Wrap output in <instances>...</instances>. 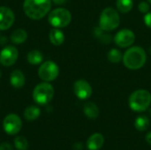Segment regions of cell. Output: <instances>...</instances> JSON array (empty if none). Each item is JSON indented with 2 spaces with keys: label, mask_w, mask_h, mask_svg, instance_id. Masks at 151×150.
<instances>
[{
  "label": "cell",
  "mask_w": 151,
  "mask_h": 150,
  "mask_svg": "<svg viewBox=\"0 0 151 150\" xmlns=\"http://www.w3.org/2000/svg\"><path fill=\"white\" fill-rule=\"evenodd\" d=\"M51 0H25L23 11L31 19H41L46 16L51 8Z\"/></svg>",
  "instance_id": "cell-1"
},
{
  "label": "cell",
  "mask_w": 151,
  "mask_h": 150,
  "mask_svg": "<svg viewBox=\"0 0 151 150\" xmlns=\"http://www.w3.org/2000/svg\"><path fill=\"white\" fill-rule=\"evenodd\" d=\"M124 65L130 70H138L144 66L147 61L146 51L140 46L129 47L123 54Z\"/></svg>",
  "instance_id": "cell-2"
},
{
  "label": "cell",
  "mask_w": 151,
  "mask_h": 150,
  "mask_svg": "<svg viewBox=\"0 0 151 150\" xmlns=\"http://www.w3.org/2000/svg\"><path fill=\"white\" fill-rule=\"evenodd\" d=\"M151 104V94L146 89L134 91L128 99V105L135 112H142L148 110Z\"/></svg>",
  "instance_id": "cell-3"
},
{
  "label": "cell",
  "mask_w": 151,
  "mask_h": 150,
  "mask_svg": "<svg viewBox=\"0 0 151 150\" xmlns=\"http://www.w3.org/2000/svg\"><path fill=\"white\" fill-rule=\"evenodd\" d=\"M120 24V16L117 9L113 7L104 8L99 17V27L106 32L113 31Z\"/></svg>",
  "instance_id": "cell-4"
},
{
  "label": "cell",
  "mask_w": 151,
  "mask_h": 150,
  "mask_svg": "<svg viewBox=\"0 0 151 150\" xmlns=\"http://www.w3.org/2000/svg\"><path fill=\"white\" fill-rule=\"evenodd\" d=\"M48 21L53 27L63 28L71 23L72 14L65 8H56L50 11Z\"/></svg>",
  "instance_id": "cell-5"
},
{
  "label": "cell",
  "mask_w": 151,
  "mask_h": 150,
  "mask_svg": "<svg viewBox=\"0 0 151 150\" xmlns=\"http://www.w3.org/2000/svg\"><path fill=\"white\" fill-rule=\"evenodd\" d=\"M54 96V88L50 82H42L38 84L33 90L34 101L40 104L45 105L49 103Z\"/></svg>",
  "instance_id": "cell-6"
},
{
  "label": "cell",
  "mask_w": 151,
  "mask_h": 150,
  "mask_svg": "<svg viewBox=\"0 0 151 150\" xmlns=\"http://www.w3.org/2000/svg\"><path fill=\"white\" fill-rule=\"evenodd\" d=\"M59 74V68L53 61H46L42 63L38 69L39 78L46 82L55 80Z\"/></svg>",
  "instance_id": "cell-7"
},
{
  "label": "cell",
  "mask_w": 151,
  "mask_h": 150,
  "mask_svg": "<svg viewBox=\"0 0 151 150\" xmlns=\"http://www.w3.org/2000/svg\"><path fill=\"white\" fill-rule=\"evenodd\" d=\"M113 42L119 48H129L135 42V34L132 30L124 28L117 32L113 37Z\"/></svg>",
  "instance_id": "cell-8"
},
{
  "label": "cell",
  "mask_w": 151,
  "mask_h": 150,
  "mask_svg": "<svg viewBox=\"0 0 151 150\" xmlns=\"http://www.w3.org/2000/svg\"><path fill=\"white\" fill-rule=\"evenodd\" d=\"M3 127L7 134L15 135L22 127V121L18 115L12 113L4 118L3 121Z\"/></svg>",
  "instance_id": "cell-9"
},
{
  "label": "cell",
  "mask_w": 151,
  "mask_h": 150,
  "mask_svg": "<svg viewBox=\"0 0 151 150\" xmlns=\"http://www.w3.org/2000/svg\"><path fill=\"white\" fill-rule=\"evenodd\" d=\"M19 51L16 47L9 45L0 52V64L4 66H12L18 59Z\"/></svg>",
  "instance_id": "cell-10"
},
{
  "label": "cell",
  "mask_w": 151,
  "mask_h": 150,
  "mask_svg": "<svg viewBox=\"0 0 151 150\" xmlns=\"http://www.w3.org/2000/svg\"><path fill=\"white\" fill-rule=\"evenodd\" d=\"M73 93L81 100L88 99L93 93L91 85L85 80H78L73 84Z\"/></svg>",
  "instance_id": "cell-11"
},
{
  "label": "cell",
  "mask_w": 151,
  "mask_h": 150,
  "mask_svg": "<svg viewBox=\"0 0 151 150\" xmlns=\"http://www.w3.org/2000/svg\"><path fill=\"white\" fill-rule=\"evenodd\" d=\"M14 20V12L7 6H0V30L9 29Z\"/></svg>",
  "instance_id": "cell-12"
},
{
  "label": "cell",
  "mask_w": 151,
  "mask_h": 150,
  "mask_svg": "<svg viewBox=\"0 0 151 150\" xmlns=\"http://www.w3.org/2000/svg\"><path fill=\"white\" fill-rule=\"evenodd\" d=\"M104 143V137L101 133L92 134L87 141V148L89 150H99Z\"/></svg>",
  "instance_id": "cell-13"
},
{
  "label": "cell",
  "mask_w": 151,
  "mask_h": 150,
  "mask_svg": "<svg viewBox=\"0 0 151 150\" xmlns=\"http://www.w3.org/2000/svg\"><path fill=\"white\" fill-rule=\"evenodd\" d=\"M10 83L15 88H21L26 83L24 73L20 70H14L10 75Z\"/></svg>",
  "instance_id": "cell-14"
},
{
  "label": "cell",
  "mask_w": 151,
  "mask_h": 150,
  "mask_svg": "<svg viewBox=\"0 0 151 150\" xmlns=\"http://www.w3.org/2000/svg\"><path fill=\"white\" fill-rule=\"evenodd\" d=\"M49 38L50 42L55 46H59L65 42V34L59 28H52L50 32Z\"/></svg>",
  "instance_id": "cell-15"
},
{
  "label": "cell",
  "mask_w": 151,
  "mask_h": 150,
  "mask_svg": "<svg viewBox=\"0 0 151 150\" xmlns=\"http://www.w3.org/2000/svg\"><path fill=\"white\" fill-rule=\"evenodd\" d=\"M83 112L86 117L90 119H96L99 116V108L98 106L92 102H88L83 107Z\"/></svg>",
  "instance_id": "cell-16"
},
{
  "label": "cell",
  "mask_w": 151,
  "mask_h": 150,
  "mask_svg": "<svg viewBox=\"0 0 151 150\" xmlns=\"http://www.w3.org/2000/svg\"><path fill=\"white\" fill-rule=\"evenodd\" d=\"M11 42L14 44H22L27 39V33L22 28L14 30L11 34Z\"/></svg>",
  "instance_id": "cell-17"
},
{
  "label": "cell",
  "mask_w": 151,
  "mask_h": 150,
  "mask_svg": "<svg viewBox=\"0 0 151 150\" xmlns=\"http://www.w3.org/2000/svg\"><path fill=\"white\" fill-rule=\"evenodd\" d=\"M27 62L32 65H37L42 63L43 60V55L42 53L38 50H30L27 55Z\"/></svg>",
  "instance_id": "cell-18"
},
{
  "label": "cell",
  "mask_w": 151,
  "mask_h": 150,
  "mask_svg": "<svg viewBox=\"0 0 151 150\" xmlns=\"http://www.w3.org/2000/svg\"><path fill=\"white\" fill-rule=\"evenodd\" d=\"M150 118L144 115H141V116L137 117L134 121V127L140 132L146 131L150 127Z\"/></svg>",
  "instance_id": "cell-19"
},
{
  "label": "cell",
  "mask_w": 151,
  "mask_h": 150,
  "mask_svg": "<svg viewBox=\"0 0 151 150\" xmlns=\"http://www.w3.org/2000/svg\"><path fill=\"white\" fill-rule=\"evenodd\" d=\"M134 7L133 0H117L116 1V8L118 11L121 13H128L132 11Z\"/></svg>",
  "instance_id": "cell-20"
},
{
  "label": "cell",
  "mask_w": 151,
  "mask_h": 150,
  "mask_svg": "<svg viewBox=\"0 0 151 150\" xmlns=\"http://www.w3.org/2000/svg\"><path fill=\"white\" fill-rule=\"evenodd\" d=\"M94 35L96 38H97L100 42H102L103 43L108 44L110 43L113 39L111 37V35L110 34H108V32L103 30L101 27H96L94 28Z\"/></svg>",
  "instance_id": "cell-21"
},
{
  "label": "cell",
  "mask_w": 151,
  "mask_h": 150,
  "mask_svg": "<svg viewBox=\"0 0 151 150\" xmlns=\"http://www.w3.org/2000/svg\"><path fill=\"white\" fill-rule=\"evenodd\" d=\"M40 114H41V110L37 106H35V105L27 107L24 111V117L28 121H33V120L37 119Z\"/></svg>",
  "instance_id": "cell-22"
},
{
  "label": "cell",
  "mask_w": 151,
  "mask_h": 150,
  "mask_svg": "<svg viewBox=\"0 0 151 150\" xmlns=\"http://www.w3.org/2000/svg\"><path fill=\"white\" fill-rule=\"evenodd\" d=\"M107 58L108 60L112 64H118L119 63L123 58V53L119 49H111L107 53Z\"/></svg>",
  "instance_id": "cell-23"
},
{
  "label": "cell",
  "mask_w": 151,
  "mask_h": 150,
  "mask_svg": "<svg viewBox=\"0 0 151 150\" xmlns=\"http://www.w3.org/2000/svg\"><path fill=\"white\" fill-rule=\"evenodd\" d=\"M15 148L18 150H27L28 148V141L23 136H19L14 140Z\"/></svg>",
  "instance_id": "cell-24"
},
{
  "label": "cell",
  "mask_w": 151,
  "mask_h": 150,
  "mask_svg": "<svg viewBox=\"0 0 151 150\" xmlns=\"http://www.w3.org/2000/svg\"><path fill=\"white\" fill-rule=\"evenodd\" d=\"M138 9L139 11L143 13V14H146L150 11V4L149 2H146V1H142L139 4H138Z\"/></svg>",
  "instance_id": "cell-25"
},
{
  "label": "cell",
  "mask_w": 151,
  "mask_h": 150,
  "mask_svg": "<svg viewBox=\"0 0 151 150\" xmlns=\"http://www.w3.org/2000/svg\"><path fill=\"white\" fill-rule=\"evenodd\" d=\"M143 20H144L145 25H146L148 27L151 28V11H150L148 13H146V14L144 15V17H143Z\"/></svg>",
  "instance_id": "cell-26"
},
{
  "label": "cell",
  "mask_w": 151,
  "mask_h": 150,
  "mask_svg": "<svg viewBox=\"0 0 151 150\" xmlns=\"http://www.w3.org/2000/svg\"><path fill=\"white\" fill-rule=\"evenodd\" d=\"M0 150H12V147L10 143L3 142L0 144Z\"/></svg>",
  "instance_id": "cell-27"
},
{
  "label": "cell",
  "mask_w": 151,
  "mask_h": 150,
  "mask_svg": "<svg viewBox=\"0 0 151 150\" xmlns=\"http://www.w3.org/2000/svg\"><path fill=\"white\" fill-rule=\"evenodd\" d=\"M55 4H58V5H61V4H64L66 0H51Z\"/></svg>",
  "instance_id": "cell-28"
},
{
  "label": "cell",
  "mask_w": 151,
  "mask_h": 150,
  "mask_svg": "<svg viewBox=\"0 0 151 150\" xmlns=\"http://www.w3.org/2000/svg\"><path fill=\"white\" fill-rule=\"evenodd\" d=\"M73 148H74V149L76 150H81L83 149V145L81 143H77V144H75L73 146Z\"/></svg>",
  "instance_id": "cell-29"
},
{
  "label": "cell",
  "mask_w": 151,
  "mask_h": 150,
  "mask_svg": "<svg viewBox=\"0 0 151 150\" xmlns=\"http://www.w3.org/2000/svg\"><path fill=\"white\" fill-rule=\"evenodd\" d=\"M146 141H147V142L150 145H151V132H149L147 133V135H146Z\"/></svg>",
  "instance_id": "cell-30"
},
{
  "label": "cell",
  "mask_w": 151,
  "mask_h": 150,
  "mask_svg": "<svg viewBox=\"0 0 151 150\" xmlns=\"http://www.w3.org/2000/svg\"><path fill=\"white\" fill-rule=\"evenodd\" d=\"M1 77H2V72H1V70H0V79H1Z\"/></svg>",
  "instance_id": "cell-31"
},
{
  "label": "cell",
  "mask_w": 151,
  "mask_h": 150,
  "mask_svg": "<svg viewBox=\"0 0 151 150\" xmlns=\"http://www.w3.org/2000/svg\"><path fill=\"white\" fill-rule=\"evenodd\" d=\"M147 1H148V2H149V3L151 4V0H147Z\"/></svg>",
  "instance_id": "cell-32"
},
{
  "label": "cell",
  "mask_w": 151,
  "mask_h": 150,
  "mask_svg": "<svg viewBox=\"0 0 151 150\" xmlns=\"http://www.w3.org/2000/svg\"><path fill=\"white\" fill-rule=\"evenodd\" d=\"M150 116H151V108H150Z\"/></svg>",
  "instance_id": "cell-33"
},
{
  "label": "cell",
  "mask_w": 151,
  "mask_h": 150,
  "mask_svg": "<svg viewBox=\"0 0 151 150\" xmlns=\"http://www.w3.org/2000/svg\"><path fill=\"white\" fill-rule=\"evenodd\" d=\"M150 55H151V47H150Z\"/></svg>",
  "instance_id": "cell-34"
}]
</instances>
